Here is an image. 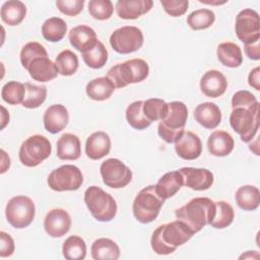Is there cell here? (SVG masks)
<instances>
[{"mask_svg":"<svg viewBox=\"0 0 260 260\" xmlns=\"http://www.w3.org/2000/svg\"><path fill=\"white\" fill-rule=\"evenodd\" d=\"M7 221L15 229H24L28 226L36 215V206L34 201L24 195L12 197L5 207Z\"/></svg>","mask_w":260,"mask_h":260,"instance_id":"9c48e42d","label":"cell"},{"mask_svg":"<svg viewBox=\"0 0 260 260\" xmlns=\"http://www.w3.org/2000/svg\"><path fill=\"white\" fill-rule=\"evenodd\" d=\"M187 118L188 109L184 103H169L168 114L162 120H160L157 126L158 136L167 143H175V141L185 131Z\"/></svg>","mask_w":260,"mask_h":260,"instance_id":"277c9868","label":"cell"},{"mask_svg":"<svg viewBox=\"0 0 260 260\" xmlns=\"http://www.w3.org/2000/svg\"><path fill=\"white\" fill-rule=\"evenodd\" d=\"M62 253L67 260H82L86 256V245L82 238L73 235L68 237L62 247Z\"/></svg>","mask_w":260,"mask_h":260,"instance_id":"d6a6232c","label":"cell"},{"mask_svg":"<svg viewBox=\"0 0 260 260\" xmlns=\"http://www.w3.org/2000/svg\"><path fill=\"white\" fill-rule=\"evenodd\" d=\"M216 56L223 66L230 68H237L243 62L241 48L232 42L219 44L216 49Z\"/></svg>","mask_w":260,"mask_h":260,"instance_id":"4316f807","label":"cell"},{"mask_svg":"<svg viewBox=\"0 0 260 260\" xmlns=\"http://www.w3.org/2000/svg\"><path fill=\"white\" fill-rule=\"evenodd\" d=\"M68 39L71 46L81 53L91 49L99 41L95 31L90 26L84 24L73 27L69 31Z\"/></svg>","mask_w":260,"mask_h":260,"instance_id":"7402d4cb","label":"cell"},{"mask_svg":"<svg viewBox=\"0 0 260 260\" xmlns=\"http://www.w3.org/2000/svg\"><path fill=\"white\" fill-rule=\"evenodd\" d=\"M155 190L165 200L173 197L183 186V177L179 171L166 173L157 182Z\"/></svg>","mask_w":260,"mask_h":260,"instance_id":"484cf974","label":"cell"},{"mask_svg":"<svg viewBox=\"0 0 260 260\" xmlns=\"http://www.w3.org/2000/svg\"><path fill=\"white\" fill-rule=\"evenodd\" d=\"M177 154L185 160H193L200 156L202 152V142L199 136L191 131H184L175 141Z\"/></svg>","mask_w":260,"mask_h":260,"instance_id":"2e32d148","label":"cell"},{"mask_svg":"<svg viewBox=\"0 0 260 260\" xmlns=\"http://www.w3.org/2000/svg\"><path fill=\"white\" fill-rule=\"evenodd\" d=\"M49 187L57 192L78 190L83 183L79 168L73 165H63L53 170L48 176Z\"/></svg>","mask_w":260,"mask_h":260,"instance_id":"30bf717a","label":"cell"},{"mask_svg":"<svg viewBox=\"0 0 260 260\" xmlns=\"http://www.w3.org/2000/svg\"><path fill=\"white\" fill-rule=\"evenodd\" d=\"M259 41H256L254 43L245 44V53L247 57L251 60H259L260 59V47H259Z\"/></svg>","mask_w":260,"mask_h":260,"instance_id":"c3c4849f","label":"cell"},{"mask_svg":"<svg viewBox=\"0 0 260 260\" xmlns=\"http://www.w3.org/2000/svg\"><path fill=\"white\" fill-rule=\"evenodd\" d=\"M231 127L242 141L250 142L259 128V102L250 108L233 109L230 116Z\"/></svg>","mask_w":260,"mask_h":260,"instance_id":"52a82bcc","label":"cell"},{"mask_svg":"<svg viewBox=\"0 0 260 260\" xmlns=\"http://www.w3.org/2000/svg\"><path fill=\"white\" fill-rule=\"evenodd\" d=\"M81 154L80 140L72 133H64L57 141V156L62 160H76Z\"/></svg>","mask_w":260,"mask_h":260,"instance_id":"d4e9b609","label":"cell"},{"mask_svg":"<svg viewBox=\"0 0 260 260\" xmlns=\"http://www.w3.org/2000/svg\"><path fill=\"white\" fill-rule=\"evenodd\" d=\"M25 15L26 7L19 0L6 1L1 7V19L8 25H18L22 22Z\"/></svg>","mask_w":260,"mask_h":260,"instance_id":"4dcf8cb0","label":"cell"},{"mask_svg":"<svg viewBox=\"0 0 260 260\" xmlns=\"http://www.w3.org/2000/svg\"><path fill=\"white\" fill-rule=\"evenodd\" d=\"M235 200L241 209L246 211L255 210L260 203L259 189L252 185H244L236 191Z\"/></svg>","mask_w":260,"mask_h":260,"instance_id":"f546056e","label":"cell"},{"mask_svg":"<svg viewBox=\"0 0 260 260\" xmlns=\"http://www.w3.org/2000/svg\"><path fill=\"white\" fill-rule=\"evenodd\" d=\"M55 65L59 74L63 76H70L73 75L78 69V58L72 51L63 50L57 55Z\"/></svg>","mask_w":260,"mask_h":260,"instance_id":"d590c367","label":"cell"},{"mask_svg":"<svg viewBox=\"0 0 260 260\" xmlns=\"http://www.w3.org/2000/svg\"><path fill=\"white\" fill-rule=\"evenodd\" d=\"M249 85L256 90H260V68L256 67L249 73L248 76Z\"/></svg>","mask_w":260,"mask_h":260,"instance_id":"681fc988","label":"cell"},{"mask_svg":"<svg viewBox=\"0 0 260 260\" xmlns=\"http://www.w3.org/2000/svg\"><path fill=\"white\" fill-rule=\"evenodd\" d=\"M215 20V14L210 9L201 8L191 12L187 17L188 25L194 30L210 27Z\"/></svg>","mask_w":260,"mask_h":260,"instance_id":"f35d334b","label":"cell"},{"mask_svg":"<svg viewBox=\"0 0 260 260\" xmlns=\"http://www.w3.org/2000/svg\"><path fill=\"white\" fill-rule=\"evenodd\" d=\"M116 89L113 82L107 77H98L90 80L85 87L87 96L93 101L108 100Z\"/></svg>","mask_w":260,"mask_h":260,"instance_id":"f1b7e54d","label":"cell"},{"mask_svg":"<svg viewBox=\"0 0 260 260\" xmlns=\"http://www.w3.org/2000/svg\"><path fill=\"white\" fill-rule=\"evenodd\" d=\"M67 32V24L60 17H50L42 25V35L45 40L56 43L60 42Z\"/></svg>","mask_w":260,"mask_h":260,"instance_id":"1f68e13d","label":"cell"},{"mask_svg":"<svg viewBox=\"0 0 260 260\" xmlns=\"http://www.w3.org/2000/svg\"><path fill=\"white\" fill-rule=\"evenodd\" d=\"M175 215L193 234H196L206 224L210 225L215 215V202L207 197H195L176 209Z\"/></svg>","mask_w":260,"mask_h":260,"instance_id":"7a4b0ae2","label":"cell"},{"mask_svg":"<svg viewBox=\"0 0 260 260\" xmlns=\"http://www.w3.org/2000/svg\"><path fill=\"white\" fill-rule=\"evenodd\" d=\"M235 146L234 138L230 133L223 130L213 131L207 139V149L214 156L229 155Z\"/></svg>","mask_w":260,"mask_h":260,"instance_id":"cb8c5ba5","label":"cell"},{"mask_svg":"<svg viewBox=\"0 0 260 260\" xmlns=\"http://www.w3.org/2000/svg\"><path fill=\"white\" fill-rule=\"evenodd\" d=\"M143 114L152 123L153 121L162 120L168 114L169 104L161 99H148L143 101Z\"/></svg>","mask_w":260,"mask_h":260,"instance_id":"74e56055","label":"cell"},{"mask_svg":"<svg viewBox=\"0 0 260 260\" xmlns=\"http://www.w3.org/2000/svg\"><path fill=\"white\" fill-rule=\"evenodd\" d=\"M193 235L188 226L178 219L161 224L152 233L150 240L151 249L157 255L172 254L178 247L187 243Z\"/></svg>","mask_w":260,"mask_h":260,"instance_id":"6da1fadb","label":"cell"},{"mask_svg":"<svg viewBox=\"0 0 260 260\" xmlns=\"http://www.w3.org/2000/svg\"><path fill=\"white\" fill-rule=\"evenodd\" d=\"M82 59L88 67L100 69L104 67L108 61V51L105 45L101 41H98L91 49L82 53Z\"/></svg>","mask_w":260,"mask_h":260,"instance_id":"e575fe53","label":"cell"},{"mask_svg":"<svg viewBox=\"0 0 260 260\" xmlns=\"http://www.w3.org/2000/svg\"><path fill=\"white\" fill-rule=\"evenodd\" d=\"M114 6L110 0H90L88 2V12L94 19H109L112 16Z\"/></svg>","mask_w":260,"mask_h":260,"instance_id":"b9f144b4","label":"cell"},{"mask_svg":"<svg viewBox=\"0 0 260 260\" xmlns=\"http://www.w3.org/2000/svg\"><path fill=\"white\" fill-rule=\"evenodd\" d=\"M25 94L24 84L18 81H8L2 86L1 98L9 105L22 104Z\"/></svg>","mask_w":260,"mask_h":260,"instance_id":"60d3db41","label":"cell"},{"mask_svg":"<svg viewBox=\"0 0 260 260\" xmlns=\"http://www.w3.org/2000/svg\"><path fill=\"white\" fill-rule=\"evenodd\" d=\"M101 176L106 186L113 189L126 187L132 180L131 170L118 158H108L100 167Z\"/></svg>","mask_w":260,"mask_h":260,"instance_id":"7c38bea8","label":"cell"},{"mask_svg":"<svg viewBox=\"0 0 260 260\" xmlns=\"http://www.w3.org/2000/svg\"><path fill=\"white\" fill-rule=\"evenodd\" d=\"M194 118L198 124L206 129L216 128L221 121V112L214 103L199 104L194 110Z\"/></svg>","mask_w":260,"mask_h":260,"instance_id":"603a6c76","label":"cell"},{"mask_svg":"<svg viewBox=\"0 0 260 260\" xmlns=\"http://www.w3.org/2000/svg\"><path fill=\"white\" fill-rule=\"evenodd\" d=\"M51 152L52 146L49 139L43 135L35 134L22 142L18 157L23 166L34 168L47 159Z\"/></svg>","mask_w":260,"mask_h":260,"instance_id":"ba28073f","label":"cell"},{"mask_svg":"<svg viewBox=\"0 0 260 260\" xmlns=\"http://www.w3.org/2000/svg\"><path fill=\"white\" fill-rule=\"evenodd\" d=\"M143 101H136L126 109V119L129 125L136 130H144L151 125V122L143 114Z\"/></svg>","mask_w":260,"mask_h":260,"instance_id":"836d02e7","label":"cell"},{"mask_svg":"<svg viewBox=\"0 0 260 260\" xmlns=\"http://www.w3.org/2000/svg\"><path fill=\"white\" fill-rule=\"evenodd\" d=\"M256 96L248 90H239L232 98V108H250L257 104Z\"/></svg>","mask_w":260,"mask_h":260,"instance_id":"bcb514c9","label":"cell"},{"mask_svg":"<svg viewBox=\"0 0 260 260\" xmlns=\"http://www.w3.org/2000/svg\"><path fill=\"white\" fill-rule=\"evenodd\" d=\"M183 177V185L195 190L204 191L209 189L213 184V174L203 168L185 167L179 170Z\"/></svg>","mask_w":260,"mask_h":260,"instance_id":"5bb4252c","label":"cell"},{"mask_svg":"<svg viewBox=\"0 0 260 260\" xmlns=\"http://www.w3.org/2000/svg\"><path fill=\"white\" fill-rule=\"evenodd\" d=\"M148 73L149 66L147 62L140 58H134L110 68L107 77L116 88H122L131 83L143 81L148 76Z\"/></svg>","mask_w":260,"mask_h":260,"instance_id":"3957f363","label":"cell"},{"mask_svg":"<svg viewBox=\"0 0 260 260\" xmlns=\"http://www.w3.org/2000/svg\"><path fill=\"white\" fill-rule=\"evenodd\" d=\"M43 122L45 129L52 133L56 134L62 131L69 122V114L65 106L61 104H56L50 106L43 117Z\"/></svg>","mask_w":260,"mask_h":260,"instance_id":"d6986e66","label":"cell"},{"mask_svg":"<svg viewBox=\"0 0 260 260\" xmlns=\"http://www.w3.org/2000/svg\"><path fill=\"white\" fill-rule=\"evenodd\" d=\"M164 203L165 199L157 194L155 186H147L139 191L133 201L134 217L141 223H149L157 217Z\"/></svg>","mask_w":260,"mask_h":260,"instance_id":"8992f818","label":"cell"},{"mask_svg":"<svg viewBox=\"0 0 260 260\" xmlns=\"http://www.w3.org/2000/svg\"><path fill=\"white\" fill-rule=\"evenodd\" d=\"M15 249L14 241L10 235L5 232L0 233V256L2 258L9 257L13 254Z\"/></svg>","mask_w":260,"mask_h":260,"instance_id":"7dc6e473","label":"cell"},{"mask_svg":"<svg viewBox=\"0 0 260 260\" xmlns=\"http://www.w3.org/2000/svg\"><path fill=\"white\" fill-rule=\"evenodd\" d=\"M111 150V138L104 131H96L90 134L85 142V153L93 160L101 159Z\"/></svg>","mask_w":260,"mask_h":260,"instance_id":"ffe728a7","label":"cell"},{"mask_svg":"<svg viewBox=\"0 0 260 260\" xmlns=\"http://www.w3.org/2000/svg\"><path fill=\"white\" fill-rule=\"evenodd\" d=\"M91 257L94 260H117L120 257V248L113 240L100 238L91 245Z\"/></svg>","mask_w":260,"mask_h":260,"instance_id":"83f0119b","label":"cell"},{"mask_svg":"<svg viewBox=\"0 0 260 260\" xmlns=\"http://www.w3.org/2000/svg\"><path fill=\"white\" fill-rule=\"evenodd\" d=\"M164 10L173 17H178L186 13L189 5L188 0H160Z\"/></svg>","mask_w":260,"mask_h":260,"instance_id":"ee69618b","label":"cell"},{"mask_svg":"<svg viewBox=\"0 0 260 260\" xmlns=\"http://www.w3.org/2000/svg\"><path fill=\"white\" fill-rule=\"evenodd\" d=\"M235 30L238 39L244 44L260 40L259 14L250 8L240 11L236 17Z\"/></svg>","mask_w":260,"mask_h":260,"instance_id":"4fadbf2b","label":"cell"},{"mask_svg":"<svg viewBox=\"0 0 260 260\" xmlns=\"http://www.w3.org/2000/svg\"><path fill=\"white\" fill-rule=\"evenodd\" d=\"M143 34L140 28L126 25L114 30L110 37V44L119 54H130L138 51L143 45Z\"/></svg>","mask_w":260,"mask_h":260,"instance_id":"8fae6325","label":"cell"},{"mask_svg":"<svg viewBox=\"0 0 260 260\" xmlns=\"http://www.w3.org/2000/svg\"><path fill=\"white\" fill-rule=\"evenodd\" d=\"M26 70L28 71L30 77L36 81L48 82L56 78L59 74L55 63L51 61L48 55L39 56L35 58L27 66Z\"/></svg>","mask_w":260,"mask_h":260,"instance_id":"ac0fdd59","label":"cell"},{"mask_svg":"<svg viewBox=\"0 0 260 260\" xmlns=\"http://www.w3.org/2000/svg\"><path fill=\"white\" fill-rule=\"evenodd\" d=\"M151 0H119L116 3V12L122 19H136L152 8Z\"/></svg>","mask_w":260,"mask_h":260,"instance_id":"44dd1931","label":"cell"},{"mask_svg":"<svg viewBox=\"0 0 260 260\" xmlns=\"http://www.w3.org/2000/svg\"><path fill=\"white\" fill-rule=\"evenodd\" d=\"M48 55L47 50L43 45L38 42H28L26 43L20 51V63L23 68H27L28 64L39 56Z\"/></svg>","mask_w":260,"mask_h":260,"instance_id":"7bdbcfd3","label":"cell"},{"mask_svg":"<svg viewBox=\"0 0 260 260\" xmlns=\"http://www.w3.org/2000/svg\"><path fill=\"white\" fill-rule=\"evenodd\" d=\"M228 87L225 76L218 70L206 71L200 79V89L208 98H218L222 95Z\"/></svg>","mask_w":260,"mask_h":260,"instance_id":"e0dca14e","label":"cell"},{"mask_svg":"<svg viewBox=\"0 0 260 260\" xmlns=\"http://www.w3.org/2000/svg\"><path fill=\"white\" fill-rule=\"evenodd\" d=\"M1 110H2V117H1L2 118V125H1V129H4V127L6 126V124L9 121V115H8L6 109L3 106H1Z\"/></svg>","mask_w":260,"mask_h":260,"instance_id":"816d5d0a","label":"cell"},{"mask_svg":"<svg viewBox=\"0 0 260 260\" xmlns=\"http://www.w3.org/2000/svg\"><path fill=\"white\" fill-rule=\"evenodd\" d=\"M25 94L22 106L27 109L39 108L47 98V88L44 85H35L28 82L24 83Z\"/></svg>","mask_w":260,"mask_h":260,"instance_id":"ab89813d","label":"cell"},{"mask_svg":"<svg viewBox=\"0 0 260 260\" xmlns=\"http://www.w3.org/2000/svg\"><path fill=\"white\" fill-rule=\"evenodd\" d=\"M71 228V217L63 208L50 210L44 220V229L52 238H60L67 234Z\"/></svg>","mask_w":260,"mask_h":260,"instance_id":"9a60e30c","label":"cell"},{"mask_svg":"<svg viewBox=\"0 0 260 260\" xmlns=\"http://www.w3.org/2000/svg\"><path fill=\"white\" fill-rule=\"evenodd\" d=\"M56 6L65 15L76 16L84 6V0H57Z\"/></svg>","mask_w":260,"mask_h":260,"instance_id":"f6af8a7d","label":"cell"},{"mask_svg":"<svg viewBox=\"0 0 260 260\" xmlns=\"http://www.w3.org/2000/svg\"><path fill=\"white\" fill-rule=\"evenodd\" d=\"M1 160H2V164H1V174H3L10 167V157H9V155H7V153L3 149H1Z\"/></svg>","mask_w":260,"mask_h":260,"instance_id":"f907efd6","label":"cell"},{"mask_svg":"<svg viewBox=\"0 0 260 260\" xmlns=\"http://www.w3.org/2000/svg\"><path fill=\"white\" fill-rule=\"evenodd\" d=\"M84 202L91 215L99 221H111L116 216L118 209L116 200L101 187H88L84 192Z\"/></svg>","mask_w":260,"mask_h":260,"instance_id":"5b68a950","label":"cell"},{"mask_svg":"<svg viewBox=\"0 0 260 260\" xmlns=\"http://www.w3.org/2000/svg\"><path fill=\"white\" fill-rule=\"evenodd\" d=\"M235 218V211L232 205L225 201L215 202V215L210 223L214 229H225L228 228Z\"/></svg>","mask_w":260,"mask_h":260,"instance_id":"8d00e7d4","label":"cell"}]
</instances>
